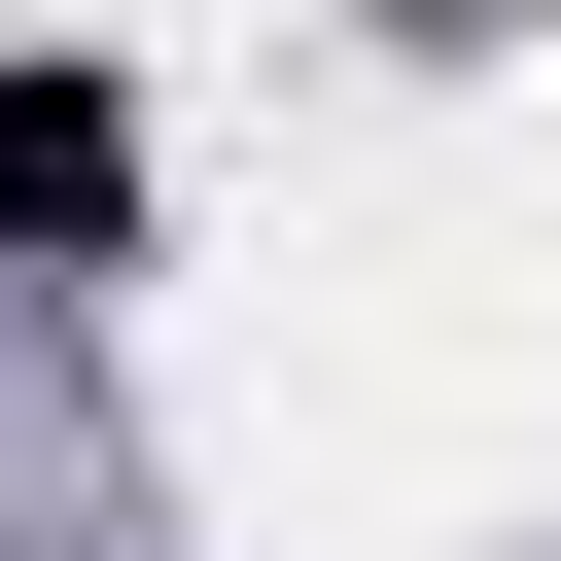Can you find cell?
<instances>
[{
	"label": "cell",
	"instance_id": "obj_1",
	"mask_svg": "<svg viewBox=\"0 0 561 561\" xmlns=\"http://www.w3.org/2000/svg\"><path fill=\"white\" fill-rule=\"evenodd\" d=\"M0 245H35V280L140 245V105H105V70H0Z\"/></svg>",
	"mask_w": 561,
	"mask_h": 561
}]
</instances>
